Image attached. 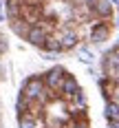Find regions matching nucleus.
Segmentation results:
<instances>
[{"label":"nucleus","instance_id":"ddd939ff","mask_svg":"<svg viewBox=\"0 0 119 128\" xmlns=\"http://www.w3.org/2000/svg\"><path fill=\"white\" fill-rule=\"evenodd\" d=\"M68 128H91V126H88V119H71Z\"/></svg>","mask_w":119,"mask_h":128},{"label":"nucleus","instance_id":"f8f14e48","mask_svg":"<svg viewBox=\"0 0 119 128\" xmlns=\"http://www.w3.org/2000/svg\"><path fill=\"white\" fill-rule=\"evenodd\" d=\"M79 62H84V64H93L95 62V55H93L91 49H86V46L79 49Z\"/></svg>","mask_w":119,"mask_h":128},{"label":"nucleus","instance_id":"4468645a","mask_svg":"<svg viewBox=\"0 0 119 128\" xmlns=\"http://www.w3.org/2000/svg\"><path fill=\"white\" fill-rule=\"evenodd\" d=\"M75 2H77V7H93L97 0H75Z\"/></svg>","mask_w":119,"mask_h":128},{"label":"nucleus","instance_id":"39448f33","mask_svg":"<svg viewBox=\"0 0 119 128\" xmlns=\"http://www.w3.org/2000/svg\"><path fill=\"white\" fill-rule=\"evenodd\" d=\"M60 93H62V97H64V100H75L79 93H82V86H79V82H77L73 75H71V73H66V77H64V82H62V88H60Z\"/></svg>","mask_w":119,"mask_h":128},{"label":"nucleus","instance_id":"423d86ee","mask_svg":"<svg viewBox=\"0 0 119 128\" xmlns=\"http://www.w3.org/2000/svg\"><path fill=\"white\" fill-rule=\"evenodd\" d=\"M49 38V31L44 29L42 24H33V26H29V31H26V36H24V40L29 42V44H33V46H42L44 44V40Z\"/></svg>","mask_w":119,"mask_h":128},{"label":"nucleus","instance_id":"6e6552de","mask_svg":"<svg viewBox=\"0 0 119 128\" xmlns=\"http://www.w3.org/2000/svg\"><path fill=\"white\" fill-rule=\"evenodd\" d=\"M104 117L110 122H119V102L117 100H108L106 102V110H104Z\"/></svg>","mask_w":119,"mask_h":128},{"label":"nucleus","instance_id":"0eeeda50","mask_svg":"<svg viewBox=\"0 0 119 128\" xmlns=\"http://www.w3.org/2000/svg\"><path fill=\"white\" fill-rule=\"evenodd\" d=\"M91 11L95 13V18H97V20L108 22V20L113 18V2H110V0H97V2L91 7Z\"/></svg>","mask_w":119,"mask_h":128},{"label":"nucleus","instance_id":"1a4fd4ad","mask_svg":"<svg viewBox=\"0 0 119 128\" xmlns=\"http://www.w3.org/2000/svg\"><path fill=\"white\" fill-rule=\"evenodd\" d=\"M40 49H42L44 53H62V49H60V42H57V38H55V36H49Z\"/></svg>","mask_w":119,"mask_h":128},{"label":"nucleus","instance_id":"7ed1b4c3","mask_svg":"<svg viewBox=\"0 0 119 128\" xmlns=\"http://www.w3.org/2000/svg\"><path fill=\"white\" fill-rule=\"evenodd\" d=\"M57 42H60V49H62V51H73V49L79 46V33L75 31V29L64 26L62 33L57 36Z\"/></svg>","mask_w":119,"mask_h":128},{"label":"nucleus","instance_id":"20e7f679","mask_svg":"<svg viewBox=\"0 0 119 128\" xmlns=\"http://www.w3.org/2000/svg\"><path fill=\"white\" fill-rule=\"evenodd\" d=\"M110 31H113L110 22H104V20L95 22V24L91 26V42L102 44V42H106V40H110Z\"/></svg>","mask_w":119,"mask_h":128},{"label":"nucleus","instance_id":"f03ea898","mask_svg":"<svg viewBox=\"0 0 119 128\" xmlns=\"http://www.w3.org/2000/svg\"><path fill=\"white\" fill-rule=\"evenodd\" d=\"M64 77H66V71L62 68V66H53L51 71H46V73L42 75V82H44L46 90H51V93H60Z\"/></svg>","mask_w":119,"mask_h":128},{"label":"nucleus","instance_id":"dca6fc26","mask_svg":"<svg viewBox=\"0 0 119 128\" xmlns=\"http://www.w3.org/2000/svg\"><path fill=\"white\" fill-rule=\"evenodd\" d=\"M4 20V13H2V4H0V22Z\"/></svg>","mask_w":119,"mask_h":128},{"label":"nucleus","instance_id":"2eb2a0df","mask_svg":"<svg viewBox=\"0 0 119 128\" xmlns=\"http://www.w3.org/2000/svg\"><path fill=\"white\" fill-rule=\"evenodd\" d=\"M60 53H44V60H57Z\"/></svg>","mask_w":119,"mask_h":128},{"label":"nucleus","instance_id":"f257e3e1","mask_svg":"<svg viewBox=\"0 0 119 128\" xmlns=\"http://www.w3.org/2000/svg\"><path fill=\"white\" fill-rule=\"evenodd\" d=\"M22 95L26 97L29 104H44L46 97L51 95V90H46L44 82H42V75H35V77H29L24 82V86L20 90Z\"/></svg>","mask_w":119,"mask_h":128},{"label":"nucleus","instance_id":"9b49d317","mask_svg":"<svg viewBox=\"0 0 119 128\" xmlns=\"http://www.w3.org/2000/svg\"><path fill=\"white\" fill-rule=\"evenodd\" d=\"M15 110H18V117H20V115H26V113H29V102H26V97L22 95V93L15 97Z\"/></svg>","mask_w":119,"mask_h":128},{"label":"nucleus","instance_id":"9d476101","mask_svg":"<svg viewBox=\"0 0 119 128\" xmlns=\"http://www.w3.org/2000/svg\"><path fill=\"white\" fill-rule=\"evenodd\" d=\"M18 128H38V119L33 115H20L18 117Z\"/></svg>","mask_w":119,"mask_h":128},{"label":"nucleus","instance_id":"f3484780","mask_svg":"<svg viewBox=\"0 0 119 128\" xmlns=\"http://www.w3.org/2000/svg\"><path fill=\"white\" fill-rule=\"evenodd\" d=\"M117 29H119V16H117Z\"/></svg>","mask_w":119,"mask_h":128}]
</instances>
